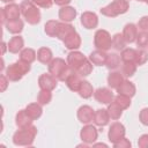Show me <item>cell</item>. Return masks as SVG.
<instances>
[{
  "instance_id": "cell-15",
  "label": "cell",
  "mask_w": 148,
  "mask_h": 148,
  "mask_svg": "<svg viewBox=\"0 0 148 148\" xmlns=\"http://www.w3.org/2000/svg\"><path fill=\"white\" fill-rule=\"evenodd\" d=\"M62 42H64L65 46H66L68 50H72V51L76 50V49H79V47L81 46V37H80V35L76 32V30L73 31L72 34H69Z\"/></svg>"
},
{
  "instance_id": "cell-6",
  "label": "cell",
  "mask_w": 148,
  "mask_h": 148,
  "mask_svg": "<svg viewBox=\"0 0 148 148\" xmlns=\"http://www.w3.org/2000/svg\"><path fill=\"white\" fill-rule=\"evenodd\" d=\"M21 15V7L16 3H8L6 7L1 8V21L6 23L8 21L18 20Z\"/></svg>"
},
{
  "instance_id": "cell-9",
  "label": "cell",
  "mask_w": 148,
  "mask_h": 148,
  "mask_svg": "<svg viewBox=\"0 0 148 148\" xmlns=\"http://www.w3.org/2000/svg\"><path fill=\"white\" fill-rule=\"evenodd\" d=\"M80 136H81V140L88 145L90 143H94L96 140H97V136H98V132H97V128L92 125H89L87 124L86 126L82 127L81 132H80Z\"/></svg>"
},
{
  "instance_id": "cell-35",
  "label": "cell",
  "mask_w": 148,
  "mask_h": 148,
  "mask_svg": "<svg viewBox=\"0 0 148 148\" xmlns=\"http://www.w3.org/2000/svg\"><path fill=\"white\" fill-rule=\"evenodd\" d=\"M120 60L121 59L117 53H110V54H108V59H106L105 66L109 69H116L120 65Z\"/></svg>"
},
{
  "instance_id": "cell-49",
  "label": "cell",
  "mask_w": 148,
  "mask_h": 148,
  "mask_svg": "<svg viewBox=\"0 0 148 148\" xmlns=\"http://www.w3.org/2000/svg\"><path fill=\"white\" fill-rule=\"evenodd\" d=\"M6 46H7V44L3 42L2 43V54H5V52H6Z\"/></svg>"
},
{
  "instance_id": "cell-43",
  "label": "cell",
  "mask_w": 148,
  "mask_h": 148,
  "mask_svg": "<svg viewBox=\"0 0 148 148\" xmlns=\"http://www.w3.org/2000/svg\"><path fill=\"white\" fill-rule=\"evenodd\" d=\"M139 119H140L141 124H143L145 126H148V108H145L140 111Z\"/></svg>"
},
{
  "instance_id": "cell-27",
  "label": "cell",
  "mask_w": 148,
  "mask_h": 148,
  "mask_svg": "<svg viewBox=\"0 0 148 148\" xmlns=\"http://www.w3.org/2000/svg\"><path fill=\"white\" fill-rule=\"evenodd\" d=\"M79 95L82 97V98H90L94 94V88L91 86V83L87 80H83L81 82V86L79 88Z\"/></svg>"
},
{
  "instance_id": "cell-39",
  "label": "cell",
  "mask_w": 148,
  "mask_h": 148,
  "mask_svg": "<svg viewBox=\"0 0 148 148\" xmlns=\"http://www.w3.org/2000/svg\"><path fill=\"white\" fill-rule=\"evenodd\" d=\"M113 101H114V102H116L123 110L128 109L130 105H131V97L125 96V95H120V94H118V95L113 98Z\"/></svg>"
},
{
  "instance_id": "cell-13",
  "label": "cell",
  "mask_w": 148,
  "mask_h": 148,
  "mask_svg": "<svg viewBox=\"0 0 148 148\" xmlns=\"http://www.w3.org/2000/svg\"><path fill=\"white\" fill-rule=\"evenodd\" d=\"M86 60H87V58L83 56V53H81L79 51H72L67 56V64L74 71H76Z\"/></svg>"
},
{
  "instance_id": "cell-12",
  "label": "cell",
  "mask_w": 148,
  "mask_h": 148,
  "mask_svg": "<svg viewBox=\"0 0 148 148\" xmlns=\"http://www.w3.org/2000/svg\"><path fill=\"white\" fill-rule=\"evenodd\" d=\"M94 116H95V111L89 105H82L77 110V119L82 124H89L94 121Z\"/></svg>"
},
{
  "instance_id": "cell-36",
  "label": "cell",
  "mask_w": 148,
  "mask_h": 148,
  "mask_svg": "<svg viewBox=\"0 0 148 148\" xmlns=\"http://www.w3.org/2000/svg\"><path fill=\"white\" fill-rule=\"evenodd\" d=\"M125 45H126V40L123 36V34H116L113 35L112 37V47L120 51V50H124L125 49Z\"/></svg>"
},
{
  "instance_id": "cell-52",
  "label": "cell",
  "mask_w": 148,
  "mask_h": 148,
  "mask_svg": "<svg viewBox=\"0 0 148 148\" xmlns=\"http://www.w3.org/2000/svg\"><path fill=\"white\" fill-rule=\"evenodd\" d=\"M138 1H143V2H146L148 5V0H138Z\"/></svg>"
},
{
  "instance_id": "cell-21",
  "label": "cell",
  "mask_w": 148,
  "mask_h": 148,
  "mask_svg": "<svg viewBox=\"0 0 148 148\" xmlns=\"http://www.w3.org/2000/svg\"><path fill=\"white\" fill-rule=\"evenodd\" d=\"M106 59H108V53H105V51H102V50H96L91 52L89 56V60L91 61L92 65H96V66L105 65Z\"/></svg>"
},
{
  "instance_id": "cell-29",
  "label": "cell",
  "mask_w": 148,
  "mask_h": 148,
  "mask_svg": "<svg viewBox=\"0 0 148 148\" xmlns=\"http://www.w3.org/2000/svg\"><path fill=\"white\" fill-rule=\"evenodd\" d=\"M7 31H9L10 34L17 35L23 30V22L18 18V20H14V21H8L5 23Z\"/></svg>"
},
{
  "instance_id": "cell-4",
  "label": "cell",
  "mask_w": 148,
  "mask_h": 148,
  "mask_svg": "<svg viewBox=\"0 0 148 148\" xmlns=\"http://www.w3.org/2000/svg\"><path fill=\"white\" fill-rule=\"evenodd\" d=\"M128 2L127 0H113L111 3H109L108 6L103 7L99 9L101 14L108 17H116L118 15L125 14L128 10Z\"/></svg>"
},
{
  "instance_id": "cell-23",
  "label": "cell",
  "mask_w": 148,
  "mask_h": 148,
  "mask_svg": "<svg viewBox=\"0 0 148 148\" xmlns=\"http://www.w3.org/2000/svg\"><path fill=\"white\" fill-rule=\"evenodd\" d=\"M73 31H75L74 27L67 22H59V25H58V30H57V35L56 37L59 38L60 40H64L69 34H72Z\"/></svg>"
},
{
  "instance_id": "cell-37",
  "label": "cell",
  "mask_w": 148,
  "mask_h": 148,
  "mask_svg": "<svg viewBox=\"0 0 148 148\" xmlns=\"http://www.w3.org/2000/svg\"><path fill=\"white\" fill-rule=\"evenodd\" d=\"M52 99V94H51V90H44V89H40V91L38 92L37 95V102L40 104V105H46L51 102Z\"/></svg>"
},
{
  "instance_id": "cell-3",
  "label": "cell",
  "mask_w": 148,
  "mask_h": 148,
  "mask_svg": "<svg viewBox=\"0 0 148 148\" xmlns=\"http://www.w3.org/2000/svg\"><path fill=\"white\" fill-rule=\"evenodd\" d=\"M21 14L24 16L25 21L29 24H37L40 21V13L37 6L31 0H24L20 5Z\"/></svg>"
},
{
  "instance_id": "cell-16",
  "label": "cell",
  "mask_w": 148,
  "mask_h": 148,
  "mask_svg": "<svg viewBox=\"0 0 148 148\" xmlns=\"http://www.w3.org/2000/svg\"><path fill=\"white\" fill-rule=\"evenodd\" d=\"M76 17V9L71 6H62L59 9V18L62 22H72Z\"/></svg>"
},
{
  "instance_id": "cell-22",
  "label": "cell",
  "mask_w": 148,
  "mask_h": 148,
  "mask_svg": "<svg viewBox=\"0 0 148 148\" xmlns=\"http://www.w3.org/2000/svg\"><path fill=\"white\" fill-rule=\"evenodd\" d=\"M15 124L18 128H23V127H28L30 125H32V119L28 116V113L25 112V110H20L16 113L15 117Z\"/></svg>"
},
{
  "instance_id": "cell-47",
  "label": "cell",
  "mask_w": 148,
  "mask_h": 148,
  "mask_svg": "<svg viewBox=\"0 0 148 148\" xmlns=\"http://www.w3.org/2000/svg\"><path fill=\"white\" fill-rule=\"evenodd\" d=\"M8 77L6 75H1L0 76V83H1V91H5L7 89V86H8Z\"/></svg>"
},
{
  "instance_id": "cell-44",
  "label": "cell",
  "mask_w": 148,
  "mask_h": 148,
  "mask_svg": "<svg viewBox=\"0 0 148 148\" xmlns=\"http://www.w3.org/2000/svg\"><path fill=\"white\" fill-rule=\"evenodd\" d=\"M113 147H116V148H130V147H131V142H130L128 139L123 138V139L119 140L118 142L113 143Z\"/></svg>"
},
{
  "instance_id": "cell-1",
  "label": "cell",
  "mask_w": 148,
  "mask_h": 148,
  "mask_svg": "<svg viewBox=\"0 0 148 148\" xmlns=\"http://www.w3.org/2000/svg\"><path fill=\"white\" fill-rule=\"evenodd\" d=\"M37 134V128L34 125L20 128L13 135V143L15 146H31Z\"/></svg>"
},
{
  "instance_id": "cell-38",
  "label": "cell",
  "mask_w": 148,
  "mask_h": 148,
  "mask_svg": "<svg viewBox=\"0 0 148 148\" xmlns=\"http://www.w3.org/2000/svg\"><path fill=\"white\" fill-rule=\"evenodd\" d=\"M80 76H88L92 72V64L89 59H87L76 71H75Z\"/></svg>"
},
{
  "instance_id": "cell-33",
  "label": "cell",
  "mask_w": 148,
  "mask_h": 148,
  "mask_svg": "<svg viewBox=\"0 0 148 148\" xmlns=\"http://www.w3.org/2000/svg\"><path fill=\"white\" fill-rule=\"evenodd\" d=\"M136 64L135 62H132V61H126L123 64V67H121V74L126 77H131L135 74L136 72Z\"/></svg>"
},
{
  "instance_id": "cell-25",
  "label": "cell",
  "mask_w": 148,
  "mask_h": 148,
  "mask_svg": "<svg viewBox=\"0 0 148 148\" xmlns=\"http://www.w3.org/2000/svg\"><path fill=\"white\" fill-rule=\"evenodd\" d=\"M25 112L28 113V116L32 119V120H36L38 119L42 113H43V110H42V105L37 102V103H30L27 105V108L24 109Z\"/></svg>"
},
{
  "instance_id": "cell-28",
  "label": "cell",
  "mask_w": 148,
  "mask_h": 148,
  "mask_svg": "<svg viewBox=\"0 0 148 148\" xmlns=\"http://www.w3.org/2000/svg\"><path fill=\"white\" fill-rule=\"evenodd\" d=\"M123 81H124V77H123V74H120V72H112L108 75V84L110 88L117 89Z\"/></svg>"
},
{
  "instance_id": "cell-51",
  "label": "cell",
  "mask_w": 148,
  "mask_h": 148,
  "mask_svg": "<svg viewBox=\"0 0 148 148\" xmlns=\"http://www.w3.org/2000/svg\"><path fill=\"white\" fill-rule=\"evenodd\" d=\"M95 146H104V147H106L105 143H97V145H95Z\"/></svg>"
},
{
  "instance_id": "cell-26",
  "label": "cell",
  "mask_w": 148,
  "mask_h": 148,
  "mask_svg": "<svg viewBox=\"0 0 148 148\" xmlns=\"http://www.w3.org/2000/svg\"><path fill=\"white\" fill-rule=\"evenodd\" d=\"M52 56H53L52 51L49 47H40L37 51V59H38V61L42 62V64H45V65H49L51 62V60L53 59Z\"/></svg>"
},
{
  "instance_id": "cell-48",
  "label": "cell",
  "mask_w": 148,
  "mask_h": 148,
  "mask_svg": "<svg viewBox=\"0 0 148 148\" xmlns=\"http://www.w3.org/2000/svg\"><path fill=\"white\" fill-rule=\"evenodd\" d=\"M72 0H53V2L56 3V5H58V6H67L69 2H71Z\"/></svg>"
},
{
  "instance_id": "cell-32",
  "label": "cell",
  "mask_w": 148,
  "mask_h": 148,
  "mask_svg": "<svg viewBox=\"0 0 148 148\" xmlns=\"http://www.w3.org/2000/svg\"><path fill=\"white\" fill-rule=\"evenodd\" d=\"M58 25H59V21L56 20H50L45 23L44 25V31L47 36L50 37H56L57 35V30H58Z\"/></svg>"
},
{
  "instance_id": "cell-34",
  "label": "cell",
  "mask_w": 148,
  "mask_h": 148,
  "mask_svg": "<svg viewBox=\"0 0 148 148\" xmlns=\"http://www.w3.org/2000/svg\"><path fill=\"white\" fill-rule=\"evenodd\" d=\"M135 56H136V50L132 49V47H127V49L121 50L120 59L123 60V62H126V61L134 62L135 61Z\"/></svg>"
},
{
  "instance_id": "cell-11",
  "label": "cell",
  "mask_w": 148,
  "mask_h": 148,
  "mask_svg": "<svg viewBox=\"0 0 148 148\" xmlns=\"http://www.w3.org/2000/svg\"><path fill=\"white\" fill-rule=\"evenodd\" d=\"M94 97L101 104H109L114 98L113 92L109 88H98L97 90L94 91Z\"/></svg>"
},
{
  "instance_id": "cell-40",
  "label": "cell",
  "mask_w": 148,
  "mask_h": 148,
  "mask_svg": "<svg viewBox=\"0 0 148 148\" xmlns=\"http://www.w3.org/2000/svg\"><path fill=\"white\" fill-rule=\"evenodd\" d=\"M135 42H136V45H138L139 47H141V49L148 46V32H147V31H141V32H139L138 36H136Z\"/></svg>"
},
{
  "instance_id": "cell-18",
  "label": "cell",
  "mask_w": 148,
  "mask_h": 148,
  "mask_svg": "<svg viewBox=\"0 0 148 148\" xmlns=\"http://www.w3.org/2000/svg\"><path fill=\"white\" fill-rule=\"evenodd\" d=\"M123 36L126 43H133L138 36V28L134 23H127L123 29Z\"/></svg>"
},
{
  "instance_id": "cell-10",
  "label": "cell",
  "mask_w": 148,
  "mask_h": 148,
  "mask_svg": "<svg viewBox=\"0 0 148 148\" xmlns=\"http://www.w3.org/2000/svg\"><path fill=\"white\" fill-rule=\"evenodd\" d=\"M58 84V79L52 75L51 73H45L42 74L38 77V86L40 89L44 90H53Z\"/></svg>"
},
{
  "instance_id": "cell-46",
  "label": "cell",
  "mask_w": 148,
  "mask_h": 148,
  "mask_svg": "<svg viewBox=\"0 0 148 148\" xmlns=\"http://www.w3.org/2000/svg\"><path fill=\"white\" fill-rule=\"evenodd\" d=\"M138 146L140 148H148V134H142L138 140Z\"/></svg>"
},
{
  "instance_id": "cell-31",
  "label": "cell",
  "mask_w": 148,
  "mask_h": 148,
  "mask_svg": "<svg viewBox=\"0 0 148 148\" xmlns=\"http://www.w3.org/2000/svg\"><path fill=\"white\" fill-rule=\"evenodd\" d=\"M106 110H108V112H109L110 118L113 119V120L119 119V118L121 117V114H123V109H121L114 101H112L111 103L108 104V109H106Z\"/></svg>"
},
{
  "instance_id": "cell-50",
  "label": "cell",
  "mask_w": 148,
  "mask_h": 148,
  "mask_svg": "<svg viewBox=\"0 0 148 148\" xmlns=\"http://www.w3.org/2000/svg\"><path fill=\"white\" fill-rule=\"evenodd\" d=\"M2 2H5V3H12L13 1H15V0H1Z\"/></svg>"
},
{
  "instance_id": "cell-30",
  "label": "cell",
  "mask_w": 148,
  "mask_h": 148,
  "mask_svg": "<svg viewBox=\"0 0 148 148\" xmlns=\"http://www.w3.org/2000/svg\"><path fill=\"white\" fill-rule=\"evenodd\" d=\"M36 58H37V53L35 52L34 49L27 47V49H23L20 52V60H22L24 62L31 64V62H34L36 60Z\"/></svg>"
},
{
  "instance_id": "cell-17",
  "label": "cell",
  "mask_w": 148,
  "mask_h": 148,
  "mask_svg": "<svg viewBox=\"0 0 148 148\" xmlns=\"http://www.w3.org/2000/svg\"><path fill=\"white\" fill-rule=\"evenodd\" d=\"M135 91H136V88H135L134 83L128 81V80H124L120 83V86L117 88L118 94L125 95V96H128V97H133L135 95Z\"/></svg>"
},
{
  "instance_id": "cell-14",
  "label": "cell",
  "mask_w": 148,
  "mask_h": 148,
  "mask_svg": "<svg viewBox=\"0 0 148 148\" xmlns=\"http://www.w3.org/2000/svg\"><path fill=\"white\" fill-rule=\"evenodd\" d=\"M81 24L86 29H95L98 25V17L92 12H84L81 15Z\"/></svg>"
},
{
  "instance_id": "cell-42",
  "label": "cell",
  "mask_w": 148,
  "mask_h": 148,
  "mask_svg": "<svg viewBox=\"0 0 148 148\" xmlns=\"http://www.w3.org/2000/svg\"><path fill=\"white\" fill-rule=\"evenodd\" d=\"M37 7H42V8H51L53 0H31Z\"/></svg>"
},
{
  "instance_id": "cell-20",
  "label": "cell",
  "mask_w": 148,
  "mask_h": 148,
  "mask_svg": "<svg viewBox=\"0 0 148 148\" xmlns=\"http://www.w3.org/2000/svg\"><path fill=\"white\" fill-rule=\"evenodd\" d=\"M24 46V40L21 36H14L9 39L8 44H7V49L10 53H17L20 51H22Z\"/></svg>"
},
{
  "instance_id": "cell-5",
  "label": "cell",
  "mask_w": 148,
  "mask_h": 148,
  "mask_svg": "<svg viewBox=\"0 0 148 148\" xmlns=\"http://www.w3.org/2000/svg\"><path fill=\"white\" fill-rule=\"evenodd\" d=\"M94 45L97 50H102V51H108L109 49H111L112 47V38H111L110 34L104 29L97 30L94 36Z\"/></svg>"
},
{
  "instance_id": "cell-2",
  "label": "cell",
  "mask_w": 148,
  "mask_h": 148,
  "mask_svg": "<svg viewBox=\"0 0 148 148\" xmlns=\"http://www.w3.org/2000/svg\"><path fill=\"white\" fill-rule=\"evenodd\" d=\"M29 71H30V64L24 62L22 60H18V61L9 65L6 68L5 75L8 77L9 81L16 82V81H20Z\"/></svg>"
},
{
  "instance_id": "cell-41",
  "label": "cell",
  "mask_w": 148,
  "mask_h": 148,
  "mask_svg": "<svg viewBox=\"0 0 148 148\" xmlns=\"http://www.w3.org/2000/svg\"><path fill=\"white\" fill-rule=\"evenodd\" d=\"M148 60V52L147 51H145V50H142V49H138L136 50V56H135V64L136 65H143L146 61Z\"/></svg>"
},
{
  "instance_id": "cell-8",
  "label": "cell",
  "mask_w": 148,
  "mask_h": 148,
  "mask_svg": "<svg viewBox=\"0 0 148 148\" xmlns=\"http://www.w3.org/2000/svg\"><path fill=\"white\" fill-rule=\"evenodd\" d=\"M68 66L69 65L64 59H61V58H54L49 64V73H51L52 75H54L57 79H59L61 76V74L68 68Z\"/></svg>"
},
{
  "instance_id": "cell-19",
  "label": "cell",
  "mask_w": 148,
  "mask_h": 148,
  "mask_svg": "<svg viewBox=\"0 0 148 148\" xmlns=\"http://www.w3.org/2000/svg\"><path fill=\"white\" fill-rule=\"evenodd\" d=\"M109 119H110V116H109V112L106 109H98L95 111V116H94L95 125L103 127L109 124Z\"/></svg>"
},
{
  "instance_id": "cell-24",
  "label": "cell",
  "mask_w": 148,
  "mask_h": 148,
  "mask_svg": "<svg viewBox=\"0 0 148 148\" xmlns=\"http://www.w3.org/2000/svg\"><path fill=\"white\" fill-rule=\"evenodd\" d=\"M81 82H82V80L80 79V75H79L76 72L72 73V74L66 79V81H65L66 86H67L68 89L72 90V91H79V88H80V86H81Z\"/></svg>"
},
{
  "instance_id": "cell-7",
  "label": "cell",
  "mask_w": 148,
  "mask_h": 148,
  "mask_svg": "<svg viewBox=\"0 0 148 148\" xmlns=\"http://www.w3.org/2000/svg\"><path fill=\"white\" fill-rule=\"evenodd\" d=\"M125 133H126V130H125V126L118 121L111 124L110 128H109V133H108V136H109V140L110 142L113 145L116 142H118L119 140H121L123 138H125Z\"/></svg>"
},
{
  "instance_id": "cell-45",
  "label": "cell",
  "mask_w": 148,
  "mask_h": 148,
  "mask_svg": "<svg viewBox=\"0 0 148 148\" xmlns=\"http://www.w3.org/2000/svg\"><path fill=\"white\" fill-rule=\"evenodd\" d=\"M138 28L141 29L142 31H147L148 30V16H142L139 22H138Z\"/></svg>"
}]
</instances>
